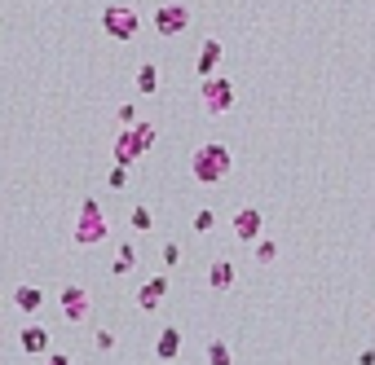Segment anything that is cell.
I'll return each mask as SVG.
<instances>
[{
	"mask_svg": "<svg viewBox=\"0 0 375 365\" xmlns=\"http://www.w3.org/2000/svg\"><path fill=\"white\" fill-rule=\"evenodd\" d=\"M230 168H234V154L221 141H208V145H199L190 154V172H194L199 185H221V180L230 176Z\"/></svg>",
	"mask_w": 375,
	"mask_h": 365,
	"instance_id": "6da1fadb",
	"label": "cell"
},
{
	"mask_svg": "<svg viewBox=\"0 0 375 365\" xmlns=\"http://www.w3.org/2000/svg\"><path fill=\"white\" fill-rule=\"evenodd\" d=\"M106 233H111V220L102 212V202L84 198L80 202V216L71 220V242L75 247H97V242H106Z\"/></svg>",
	"mask_w": 375,
	"mask_h": 365,
	"instance_id": "7a4b0ae2",
	"label": "cell"
},
{
	"mask_svg": "<svg viewBox=\"0 0 375 365\" xmlns=\"http://www.w3.org/2000/svg\"><path fill=\"white\" fill-rule=\"evenodd\" d=\"M155 145V123H133V128H124L119 141H115V163H137L141 154Z\"/></svg>",
	"mask_w": 375,
	"mask_h": 365,
	"instance_id": "3957f363",
	"label": "cell"
},
{
	"mask_svg": "<svg viewBox=\"0 0 375 365\" xmlns=\"http://www.w3.org/2000/svg\"><path fill=\"white\" fill-rule=\"evenodd\" d=\"M137 9L133 5H106V14H102V31L111 36V40H119V44H129L133 36H137Z\"/></svg>",
	"mask_w": 375,
	"mask_h": 365,
	"instance_id": "277c9868",
	"label": "cell"
},
{
	"mask_svg": "<svg viewBox=\"0 0 375 365\" xmlns=\"http://www.w3.org/2000/svg\"><path fill=\"white\" fill-rule=\"evenodd\" d=\"M199 101H204L208 115H230V106H234V84L225 80V75H208V80H204V93H199Z\"/></svg>",
	"mask_w": 375,
	"mask_h": 365,
	"instance_id": "5b68a950",
	"label": "cell"
},
{
	"mask_svg": "<svg viewBox=\"0 0 375 365\" xmlns=\"http://www.w3.org/2000/svg\"><path fill=\"white\" fill-rule=\"evenodd\" d=\"M150 22H155V31H159V36H181V31L190 27V9L177 5V0H168V5L155 9V18H150Z\"/></svg>",
	"mask_w": 375,
	"mask_h": 365,
	"instance_id": "8992f818",
	"label": "cell"
},
{
	"mask_svg": "<svg viewBox=\"0 0 375 365\" xmlns=\"http://www.w3.org/2000/svg\"><path fill=\"white\" fill-rule=\"evenodd\" d=\"M230 225H234V238L239 242H256L261 229H265V212H261V207H239Z\"/></svg>",
	"mask_w": 375,
	"mask_h": 365,
	"instance_id": "52a82bcc",
	"label": "cell"
},
{
	"mask_svg": "<svg viewBox=\"0 0 375 365\" xmlns=\"http://www.w3.org/2000/svg\"><path fill=\"white\" fill-rule=\"evenodd\" d=\"M164 295H168V277H164V273L146 277L141 291H137V308H141V312H155V308L164 304Z\"/></svg>",
	"mask_w": 375,
	"mask_h": 365,
	"instance_id": "ba28073f",
	"label": "cell"
},
{
	"mask_svg": "<svg viewBox=\"0 0 375 365\" xmlns=\"http://www.w3.org/2000/svg\"><path fill=\"white\" fill-rule=\"evenodd\" d=\"M62 312H66V322H84L89 317V291L84 286H62Z\"/></svg>",
	"mask_w": 375,
	"mask_h": 365,
	"instance_id": "9c48e42d",
	"label": "cell"
},
{
	"mask_svg": "<svg viewBox=\"0 0 375 365\" xmlns=\"http://www.w3.org/2000/svg\"><path fill=\"white\" fill-rule=\"evenodd\" d=\"M18 348H22V352H31V356H49V330H44L40 322L22 326V330H18Z\"/></svg>",
	"mask_w": 375,
	"mask_h": 365,
	"instance_id": "30bf717a",
	"label": "cell"
},
{
	"mask_svg": "<svg viewBox=\"0 0 375 365\" xmlns=\"http://www.w3.org/2000/svg\"><path fill=\"white\" fill-rule=\"evenodd\" d=\"M221 58H225L221 40H204V44H199V58H194V71H199V80H208V75H216Z\"/></svg>",
	"mask_w": 375,
	"mask_h": 365,
	"instance_id": "8fae6325",
	"label": "cell"
},
{
	"mask_svg": "<svg viewBox=\"0 0 375 365\" xmlns=\"http://www.w3.org/2000/svg\"><path fill=\"white\" fill-rule=\"evenodd\" d=\"M155 356H159L164 365H172V361L181 356V330H177V326H164V330H159V339H155Z\"/></svg>",
	"mask_w": 375,
	"mask_h": 365,
	"instance_id": "7c38bea8",
	"label": "cell"
},
{
	"mask_svg": "<svg viewBox=\"0 0 375 365\" xmlns=\"http://www.w3.org/2000/svg\"><path fill=\"white\" fill-rule=\"evenodd\" d=\"M14 308L18 312H40L44 308V291H40V286H27V282L14 286Z\"/></svg>",
	"mask_w": 375,
	"mask_h": 365,
	"instance_id": "4fadbf2b",
	"label": "cell"
},
{
	"mask_svg": "<svg viewBox=\"0 0 375 365\" xmlns=\"http://www.w3.org/2000/svg\"><path fill=\"white\" fill-rule=\"evenodd\" d=\"M208 286H212V291H230V286H234V264H230V259H212Z\"/></svg>",
	"mask_w": 375,
	"mask_h": 365,
	"instance_id": "5bb4252c",
	"label": "cell"
},
{
	"mask_svg": "<svg viewBox=\"0 0 375 365\" xmlns=\"http://www.w3.org/2000/svg\"><path fill=\"white\" fill-rule=\"evenodd\" d=\"M137 88H141L146 97L155 93V88H159V66H150V62H141V66H137Z\"/></svg>",
	"mask_w": 375,
	"mask_h": 365,
	"instance_id": "9a60e30c",
	"label": "cell"
},
{
	"mask_svg": "<svg viewBox=\"0 0 375 365\" xmlns=\"http://www.w3.org/2000/svg\"><path fill=\"white\" fill-rule=\"evenodd\" d=\"M208 365H234V352H230L225 339H212L208 344Z\"/></svg>",
	"mask_w": 375,
	"mask_h": 365,
	"instance_id": "2e32d148",
	"label": "cell"
},
{
	"mask_svg": "<svg viewBox=\"0 0 375 365\" xmlns=\"http://www.w3.org/2000/svg\"><path fill=\"white\" fill-rule=\"evenodd\" d=\"M133 264H137V247H133V242H124V247H119V255H115V269H111V273H115V277H124Z\"/></svg>",
	"mask_w": 375,
	"mask_h": 365,
	"instance_id": "e0dca14e",
	"label": "cell"
},
{
	"mask_svg": "<svg viewBox=\"0 0 375 365\" xmlns=\"http://www.w3.org/2000/svg\"><path fill=\"white\" fill-rule=\"evenodd\" d=\"M129 225H133L137 233H150V229H155V216H150V207H133V212H129Z\"/></svg>",
	"mask_w": 375,
	"mask_h": 365,
	"instance_id": "ac0fdd59",
	"label": "cell"
},
{
	"mask_svg": "<svg viewBox=\"0 0 375 365\" xmlns=\"http://www.w3.org/2000/svg\"><path fill=\"white\" fill-rule=\"evenodd\" d=\"M190 225H194V233H212L216 229V212H212V207H199Z\"/></svg>",
	"mask_w": 375,
	"mask_h": 365,
	"instance_id": "d6986e66",
	"label": "cell"
},
{
	"mask_svg": "<svg viewBox=\"0 0 375 365\" xmlns=\"http://www.w3.org/2000/svg\"><path fill=\"white\" fill-rule=\"evenodd\" d=\"M256 259H261V264H274V259H279V242L256 238Z\"/></svg>",
	"mask_w": 375,
	"mask_h": 365,
	"instance_id": "ffe728a7",
	"label": "cell"
},
{
	"mask_svg": "<svg viewBox=\"0 0 375 365\" xmlns=\"http://www.w3.org/2000/svg\"><path fill=\"white\" fill-rule=\"evenodd\" d=\"M106 185H111V190H129V163H115L111 176H106Z\"/></svg>",
	"mask_w": 375,
	"mask_h": 365,
	"instance_id": "44dd1931",
	"label": "cell"
},
{
	"mask_svg": "<svg viewBox=\"0 0 375 365\" xmlns=\"http://www.w3.org/2000/svg\"><path fill=\"white\" fill-rule=\"evenodd\" d=\"M93 348L97 352H115V330H97L93 334Z\"/></svg>",
	"mask_w": 375,
	"mask_h": 365,
	"instance_id": "7402d4cb",
	"label": "cell"
},
{
	"mask_svg": "<svg viewBox=\"0 0 375 365\" xmlns=\"http://www.w3.org/2000/svg\"><path fill=\"white\" fill-rule=\"evenodd\" d=\"M159 259H164V264L172 269V264H181V247L177 242H164V251H159Z\"/></svg>",
	"mask_w": 375,
	"mask_h": 365,
	"instance_id": "603a6c76",
	"label": "cell"
},
{
	"mask_svg": "<svg viewBox=\"0 0 375 365\" xmlns=\"http://www.w3.org/2000/svg\"><path fill=\"white\" fill-rule=\"evenodd\" d=\"M115 119H119L124 128H133V123H137V106H133V101H124V106L115 110Z\"/></svg>",
	"mask_w": 375,
	"mask_h": 365,
	"instance_id": "cb8c5ba5",
	"label": "cell"
},
{
	"mask_svg": "<svg viewBox=\"0 0 375 365\" xmlns=\"http://www.w3.org/2000/svg\"><path fill=\"white\" fill-rule=\"evenodd\" d=\"M44 365H75V361H71L66 352H49V356H44Z\"/></svg>",
	"mask_w": 375,
	"mask_h": 365,
	"instance_id": "d4e9b609",
	"label": "cell"
},
{
	"mask_svg": "<svg viewBox=\"0 0 375 365\" xmlns=\"http://www.w3.org/2000/svg\"><path fill=\"white\" fill-rule=\"evenodd\" d=\"M358 365H375V348H362L358 352Z\"/></svg>",
	"mask_w": 375,
	"mask_h": 365,
	"instance_id": "484cf974",
	"label": "cell"
}]
</instances>
